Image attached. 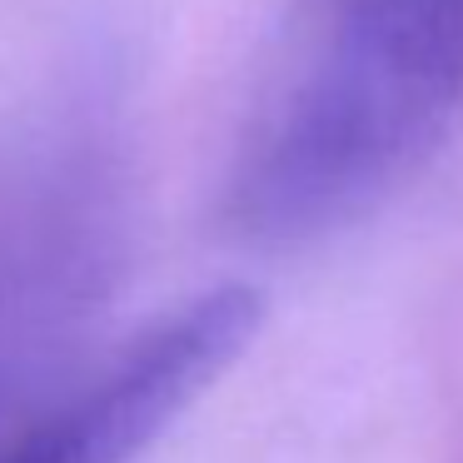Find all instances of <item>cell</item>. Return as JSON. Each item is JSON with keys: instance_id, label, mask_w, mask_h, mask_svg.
<instances>
[{"instance_id": "cell-1", "label": "cell", "mask_w": 463, "mask_h": 463, "mask_svg": "<svg viewBox=\"0 0 463 463\" xmlns=\"http://www.w3.org/2000/svg\"><path fill=\"white\" fill-rule=\"evenodd\" d=\"M463 110V0H309L244 120L224 214L304 244L373 210Z\"/></svg>"}, {"instance_id": "cell-2", "label": "cell", "mask_w": 463, "mask_h": 463, "mask_svg": "<svg viewBox=\"0 0 463 463\" xmlns=\"http://www.w3.org/2000/svg\"><path fill=\"white\" fill-rule=\"evenodd\" d=\"M264 299L250 284H214L145 324L100 373L25 423L0 463H135L200 403L254 344Z\"/></svg>"}]
</instances>
